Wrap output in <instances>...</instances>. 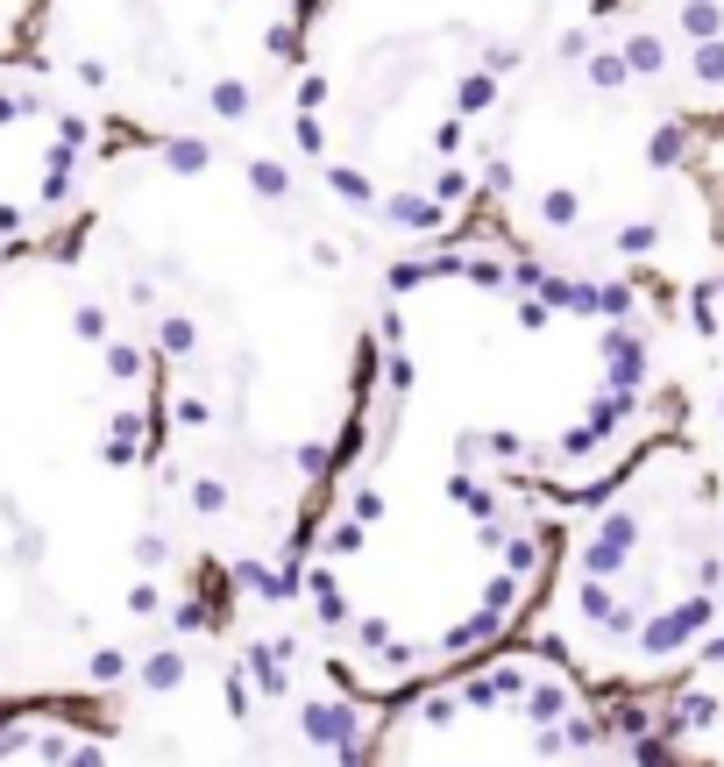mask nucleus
Wrapping results in <instances>:
<instances>
[{"mask_svg": "<svg viewBox=\"0 0 724 767\" xmlns=\"http://www.w3.org/2000/svg\"><path fill=\"white\" fill-rule=\"evenodd\" d=\"M640 732L675 689L724 675V462L697 419L654 427L562 519L547 590L519 625Z\"/></svg>", "mask_w": 724, "mask_h": 767, "instance_id": "obj_1", "label": "nucleus"}, {"mask_svg": "<svg viewBox=\"0 0 724 767\" xmlns=\"http://www.w3.org/2000/svg\"><path fill=\"white\" fill-rule=\"evenodd\" d=\"M640 754V732L533 633L384 703L376 760H590Z\"/></svg>", "mask_w": 724, "mask_h": 767, "instance_id": "obj_2", "label": "nucleus"}, {"mask_svg": "<svg viewBox=\"0 0 724 767\" xmlns=\"http://www.w3.org/2000/svg\"><path fill=\"white\" fill-rule=\"evenodd\" d=\"M675 320H682V356L703 384V441L724 462V270H703L675 292Z\"/></svg>", "mask_w": 724, "mask_h": 767, "instance_id": "obj_3", "label": "nucleus"}]
</instances>
